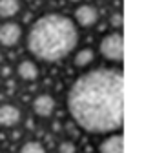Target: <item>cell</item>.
I'll use <instances>...</instances> for the list:
<instances>
[{
    "label": "cell",
    "mask_w": 144,
    "mask_h": 153,
    "mask_svg": "<svg viewBox=\"0 0 144 153\" xmlns=\"http://www.w3.org/2000/svg\"><path fill=\"white\" fill-rule=\"evenodd\" d=\"M66 106L79 128L93 135L119 131L124 124V76L119 69L86 71L71 84Z\"/></svg>",
    "instance_id": "1"
},
{
    "label": "cell",
    "mask_w": 144,
    "mask_h": 153,
    "mask_svg": "<svg viewBox=\"0 0 144 153\" xmlns=\"http://www.w3.org/2000/svg\"><path fill=\"white\" fill-rule=\"evenodd\" d=\"M27 51L37 60L60 62L79 44L77 24L68 15L48 13L37 18L27 31Z\"/></svg>",
    "instance_id": "2"
},
{
    "label": "cell",
    "mask_w": 144,
    "mask_h": 153,
    "mask_svg": "<svg viewBox=\"0 0 144 153\" xmlns=\"http://www.w3.org/2000/svg\"><path fill=\"white\" fill-rule=\"evenodd\" d=\"M99 51L108 62H122L124 59V38L122 33L111 31L102 36L99 44Z\"/></svg>",
    "instance_id": "3"
},
{
    "label": "cell",
    "mask_w": 144,
    "mask_h": 153,
    "mask_svg": "<svg viewBox=\"0 0 144 153\" xmlns=\"http://www.w3.org/2000/svg\"><path fill=\"white\" fill-rule=\"evenodd\" d=\"M24 36V29L19 22L9 20L4 24H0V46L2 48H15L19 46Z\"/></svg>",
    "instance_id": "4"
},
{
    "label": "cell",
    "mask_w": 144,
    "mask_h": 153,
    "mask_svg": "<svg viewBox=\"0 0 144 153\" xmlns=\"http://www.w3.org/2000/svg\"><path fill=\"white\" fill-rule=\"evenodd\" d=\"M55 108H57V102L55 99L51 97L49 93H40L33 99V104H31V109L33 113L37 115L39 119H49L53 113H55Z\"/></svg>",
    "instance_id": "5"
},
{
    "label": "cell",
    "mask_w": 144,
    "mask_h": 153,
    "mask_svg": "<svg viewBox=\"0 0 144 153\" xmlns=\"http://www.w3.org/2000/svg\"><path fill=\"white\" fill-rule=\"evenodd\" d=\"M73 16L80 27H93L99 22V9L93 4H79Z\"/></svg>",
    "instance_id": "6"
},
{
    "label": "cell",
    "mask_w": 144,
    "mask_h": 153,
    "mask_svg": "<svg viewBox=\"0 0 144 153\" xmlns=\"http://www.w3.org/2000/svg\"><path fill=\"white\" fill-rule=\"evenodd\" d=\"M22 120V109L15 104L0 106V128H16Z\"/></svg>",
    "instance_id": "7"
},
{
    "label": "cell",
    "mask_w": 144,
    "mask_h": 153,
    "mask_svg": "<svg viewBox=\"0 0 144 153\" xmlns=\"http://www.w3.org/2000/svg\"><path fill=\"white\" fill-rule=\"evenodd\" d=\"M16 75H19V79L24 80V82H35L40 76L39 64L35 60L24 59V60L19 62V66H16Z\"/></svg>",
    "instance_id": "8"
},
{
    "label": "cell",
    "mask_w": 144,
    "mask_h": 153,
    "mask_svg": "<svg viewBox=\"0 0 144 153\" xmlns=\"http://www.w3.org/2000/svg\"><path fill=\"white\" fill-rule=\"evenodd\" d=\"M99 153H124V137H122V133H117V131L108 133V137L99 146Z\"/></svg>",
    "instance_id": "9"
},
{
    "label": "cell",
    "mask_w": 144,
    "mask_h": 153,
    "mask_svg": "<svg viewBox=\"0 0 144 153\" xmlns=\"http://www.w3.org/2000/svg\"><path fill=\"white\" fill-rule=\"evenodd\" d=\"M95 62V51L91 49V48H82V49H79L77 53H75V56H73V64L79 68V69H86V68H89Z\"/></svg>",
    "instance_id": "10"
},
{
    "label": "cell",
    "mask_w": 144,
    "mask_h": 153,
    "mask_svg": "<svg viewBox=\"0 0 144 153\" xmlns=\"http://www.w3.org/2000/svg\"><path fill=\"white\" fill-rule=\"evenodd\" d=\"M22 11V2L20 0H0V16L2 18H15Z\"/></svg>",
    "instance_id": "11"
},
{
    "label": "cell",
    "mask_w": 144,
    "mask_h": 153,
    "mask_svg": "<svg viewBox=\"0 0 144 153\" xmlns=\"http://www.w3.org/2000/svg\"><path fill=\"white\" fill-rule=\"evenodd\" d=\"M19 153H48V149L37 140H27L19 148Z\"/></svg>",
    "instance_id": "12"
},
{
    "label": "cell",
    "mask_w": 144,
    "mask_h": 153,
    "mask_svg": "<svg viewBox=\"0 0 144 153\" xmlns=\"http://www.w3.org/2000/svg\"><path fill=\"white\" fill-rule=\"evenodd\" d=\"M59 153H77V144L73 140L66 139L59 144Z\"/></svg>",
    "instance_id": "13"
},
{
    "label": "cell",
    "mask_w": 144,
    "mask_h": 153,
    "mask_svg": "<svg viewBox=\"0 0 144 153\" xmlns=\"http://www.w3.org/2000/svg\"><path fill=\"white\" fill-rule=\"evenodd\" d=\"M110 24H111V27H122V24H124V16H122V13L120 11H117V13H113L111 16H110Z\"/></svg>",
    "instance_id": "14"
},
{
    "label": "cell",
    "mask_w": 144,
    "mask_h": 153,
    "mask_svg": "<svg viewBox=\"0 0 144 153\" xmlns=\"http://www.w3.org/2000/svg\"><path fill=\"white\" fill-rule=\"evenodd\" d=\"M2 59H4V56H2V53H0V62H2Z\"/></svg>",
    "instance_id": "15"
}]
</instances>
